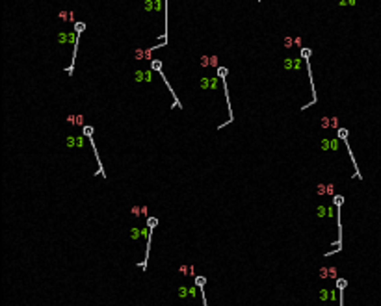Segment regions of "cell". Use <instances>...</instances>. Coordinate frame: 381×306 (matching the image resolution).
Returning a JSON list of instances; mask_svg holds the SVG:
<instances>
[{"label":"cell","mask_w":381,"mask_h":306,"mask_svg":"<svg viewBox=\"0 0 381 306\" xmlns=\"http://www.w3.org/2000/svg\"><path fill=\"white\" fill-rule=\"evenodd\" d=\"M337 286H338V290H344L346 288V280L342 278V280H337Z\"/></svg>","instance_id":"cell-1"},{"label":"cell","mask_w":381,"mask_h":306,"mask_svg":"<svg viewBox=\"0 0 381 306\" xmlns=\"http://www.w3.org/2000/svg\"><path fill=\"white\" fill-rule=\"evenodd\" d=\"M147 225H149V228H154V226H156V219H154V217H151Z\"/></svg>","instance_id":"cell-2"},{"label":"cell","mask_w":381,"mask_h":306,"mask_svg":"<svg viewBox=\"0 0 381 306\" xmlns=\"http://www.w3.org/2000/svg\"><path fill=\"white\" fill-rule=\"evenodd\" d=\"M195 284H197L199 288H203V284H205V278H203V276H197V282H195Z\"/></svg>","instance_id":"cell-3"}]
</instances>
